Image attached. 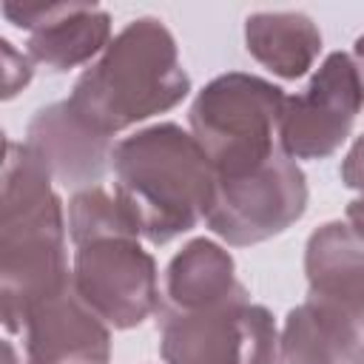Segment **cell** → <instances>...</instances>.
I'll return each mask as SVG.
<instances>
[{
    "label": "cell",
    "instance_id": "obj_11",
    "mask_svg": "<svg viewBox=\"0 0 364 364\" xmlns=\"http://www.w3.org/2000/svg\"><path fill=\"white\" fill-rule=\"evenodd\" d=\"M307 299L364 327V236L347 222H324L304 245Z\"/></svg>",
    "mask_w": 364,
    "mask_h": 364
},
{
    "label": "cell",
    "instance_id": "obj_6",
    "mask_svg": "<svg viewBox=\"0 0 364 364\" xmlns=\"http://www.w3.org/2000/svg\"><path fill=\"white\" fill-rule=\"evenodd\" d=\"M71 282L111 330L139 327L159 310V270L142 239H100L74 247Z\"/></svg>",
    "mask_w": 364,
    "mask_h": 364
},
{
    "label": "cell",
    "instance_id": "obj_14",
    "mask_svg": "<svg viewBox=\"0 0 364 364\" xmlns=\"http://www.w3.org/2000/svg\"><path fill=\"white\" fill-rule=\"evenodd\" d=\"M282 364H364V327L304 299L284 316Z\"/></svg>",
    "mask_w": 364,
    "mask_h": 364
},
{
    "label": "cell",
    "instance_id": "obj_7",
    "mask_svg": "<svg viewBox=\"0 0 364 364\" xmlns=\"http://www.w3.org/2000/svg\"><path fill=\"white\" fill-rule=\"evenodd\" d=\"M364 105L358 74L347 51H330L304 91L287 97L279 125L282 151L290 159H327L350 136Z\"/></svg>",
    "mask_w": 364,
    "mask_h": 364
},
{
    "label": "cell",
    "instance_id": "obj_8",
    "mask_svg": "<svg viewBox=\"0 0 364 364\" xmlns=\"http://www.w3.org/2000/svg\"><path fill=\"white\" fill-rule=\"evenodd\" d=\"M3 17L26 31L28 60L48 74L91 65L114 40L111 14L94 3H3Z\"/></svg>",
    "mask_w": 364,
    "mask_h": 364
},
{
    "label": "cell",
    "instance_id": "obj_16",
    "mask_svg": "<svg viewBox=\"0 0 364 364\" xmlns=\"http://www.w3.org/2000/svg\"><path fill=\"white\" fill-rule=\"evenodd\" d=\"M68 239L74 247L100 239H142L136 222L117 199V193L102 185L71 193L68 199Z\"/></svg>",
    "mask_w": 364,
    "mask_h": 364
},
{
    "label": "cell",
    "instance_id": "obj_4",
    "mask_svg": "<svg viewBox=\"0 0 364 364\" xmlns=\"http://www.w3.org/2000/svg\"><path fill=\"white\" fill-rule=\"evenodd\" d=\"M287 94L247 71H228L205 82L188 111V125L216 176H239L282 151L279 125Z\"/></svg>",
    "mask_w": 364,
    "mask_h": 364
},
{
    "label": "cell",
    "instance_id": "obj_21",
    "mask_svg": "<svg viewBox=\"0 0 364 364\" xmlns=\"http://www.w3.org/2000/svg\"><path fill=\"white\" fill-rule=\"evenodd\" d=\"M3 353H6L3 364H26V358H23V353H20V347H17V341L9 338V336H6V341H3Z\"/></svg>",
    "mask_w": 364,
    "mask_h": 364
},
{
    "label": "cell",
    "instance_id": "obj_15",
    "mask_svg": "<svg viewBox=\"0 0 364 364\" xmlns=\"http://www.w3.org/2000/svg\"><path fill=\"white\" fill-rule=\"evenodd\" d=\"M245 48L276 77L299 80L321 54V31L304 11H253L245 20Z\"/></svg>",
    "mask_w": 364,
    "mask_h": 364
},
{
    "label": "cell",
    "instance_id": "obj_3",
    "mask_svg": "<svg viewBox=\"0 0 364 364\" xmlns=\"http://www.w3.org/2000/svg\"><path fill=\"white\" fill-rule=\"evenodd\" d=\"M191 94L179 46L159 17H136L114 34L108 48L77 77L68 105L105 136H117Z\"/></svg>",
    "mask_w": 364,
    "mask_h": 364
},
{
    "label": "cell",
    "instance_id": "obj_10",
    "mask_svg": "<svg viewBox=\"0 0 364 364\" xmlns=\"http://www.w3.org/2000/svg\"><path fill=\"white\" fill-rule=\"evenodd\" d=\"M23 142L46 162L51 179L74 193L97 188L111 173L114 139L85 125L65 100L37 108Z\"/></svg>",
    "mask_w": 364,
    "mask_h": 364
},
{
    "label": "cell",
    "instance_id": "obj_20",
    "mask_svg": "<svg viewBox=\"0 0 364 364\" xmlns=\"http://www.w3.org/2000/svg\"><path fill=\"white\" fill-rule=\"evenodd\" d=\"M350 57H353V65H355V74H358V85H361V97H364V34L355 37Z\"/></svg>",
    "mask_w": 364,
    "mask_h": 364
},
{
    "label": "cell",
    "instance_id": "obj_1",
    "mask_svg": "<svg viewBox=\"0 0 364 364\" xmlns=\"http://www.w3.org/2000/svg\"><path fill=\"white\" fill-rule=\"evenodd\" d=\"M71 284L68 219L46 162L6 139L0 171V321L14 336L31 307Z\"/></svg>",
    "mask_w": 364,
    "mask_h": 364
},
{
    "label": "cell",
    "instance_id": "obj_18",
    "mask_svg": "<svg viewBox=\"0 0 364 364\" xmlns=\"http://www.w3.org/2000/svg\"><path fill=\"white\" fill-rule=\"evenodd\" d=\"M338 176H341V182H344L350 191L364 193V134H361V136L350 145V151L344 154L341 168H338Z\"/></svg>",
    "mask_w": 364,
    "mask_h": 364
},
{
    "label": "cell",
    "instance_id": "obj_2",
    "mask_svg": "<svg viewBox=\"0 0 364 364\" xmlns=\"http://www.w3.org/2000/svg\"><path fill=\"white\" fill-rule=\"evenodd\" d=\"M114 193L154 247L205 222L216 171L191 131L154 122L114 142Z\"/></svg>",
    "mask_w": 364,
    "mask_h": 364
},
{
    "label": "cell",
    "instance_id": "obj_17",
    "mask_svg": "<svg viewBox=\"0 0 364 364\" xmlns=\"http://www.w3.org/2000/svg\"><path fill=\"white\" fill-rule=\"evenodd\" d=\"M3 51V100H14L34 77V63L26 51H17L6 37L0 40Z\"/></svg>",
    "mask_w": 364,
    "mask_h": 364
},
{
    "label": "cell",
    "instance_id": "obj_13",
    "mask_svg": "<svg viewBox=\"0 0 364 364\" xmlns=\"http://www.w3.org/2000/svg\"><path fill=\"white\" fill-rule=\"evenodd\" d=\"M250 299L193 313H156L165 364H242L245 307Z\"/></svg>",
    "mask_w": 364,
    "mask_h": 364
},
{
    "label": "cell",
    "instance_id": "obj_5",
    "mask_svg": "<svg viewBox=\"0 0 364 364\" xmlns=\"http://www.w3.org/2000/svg\"><path fill=\"white\" fill-rule=\"evenodd\" d=\"M307 196L304 171L279 151L247 173L216 176L205 225L230 247L262 245L304 216Z\"/></svg>",
    "mask_w": 364,
    "mask_h": 364
},
{
    "label": "cell",
    "instance_id": "obj_12",
    "mask_svg": "<svg viewBox=\"0 0 364 364\" xmlns=\"http://www.w3.org/2000/svg\"><path fill=\"white\" fill-rule=\"evenodd\" d=\"M239 299H250V290L236 279L233 256L219 242L196 236L171 256L156 313H193Z\"/></svg>",
    "mask_w": 364,
    "mask_h": 364
},
{
    "label": "cell",
    "instance_id": "obj_19",
    "mask_svg": "<svg viewBox=\"0 0 364 364\" xmlns=\"http://www.w3.org/2000/svg\"><path fill=\"white\" fill-rule=\"evenodd\" d=\"M344 222H347L358 236H364V193H358L355 199H350V202H347Z\"/></svg>",
    "mask_w": 364,
    "mask_h": 364
},
{
    "label": "cell",
    "instance_id": "obj_9",
    "mask_svg": "<svg viewBox=\"0 0 364 364\" xmlns=\"http://www.w3.org/2000/svg\"><path fill=\"white\" fill-rule=\"evenodd\" d=\"M26 364H108L111 327L77 296L74 282L28 310L14 336Z\"/></svg>",
    "mask_w": 364,
    "mask_h": 364
}]
</instances>
